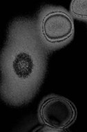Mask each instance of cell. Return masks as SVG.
<instances>
[{"label":"cell","instance_id":"5b68a950","mask_svg":"<svg viewBox=\"0 0 87 132\" xmlns=\"http://www.w3.org/2000/svg\"><path fill=\"white\" fill-rule=\"evenodd\" d=\"M32 132H67L65 129H57L49 127L48 126L42 125L35 128Z\"/></svg>","mask_w":87,"mask_h":132},{"label":"cell","instance_id":"3957f363","mask_svg":"<svg viewBox=\"0 0 87 132\" xmlns=\"http://www.w3.org/2000/svg\"><path fill=\"white\" fill-rule=\"evenodd\" d=\"M38 117L44 125L57 129H66L75 120L77 110L73 103L67 98L50 95L40 102Z\"/></svg>","mask_w":87,"mask_h":132},{"label":"cell","instance_id":"7a4b0ae2","mask_svg":"<svg viewBox=\"0 0 87 132\" xmlns=\"http://www.w3.org/2000/svg\"><path fill=\"white\" fill-rule=\"evenodd\" d=\"M34 20L39 39L50 54L67 45L73 38V17L64 7L44 5Z\"/></svg>","mask_w":87,"mask_h":132},{"label":"cell","instance_id":"277c9868","mask_svg":"<svg viewBox=\"0 0 87 132\" xmlns=\"http://www.w3.org/2000/svg\"><path fill=\"white\" fill-rule=\"evenodd\" d=\"M70 13L73 18L87 23V0H73Z\"/></svg>","mask_w":87,"mask_h":132},{"label":"cell","instance_id":"6da1fadb","mask_svg":"<svg viewBox=\"0 0 87 132\" xmlns=\"http://www.w3.org/2000/svg\"><path fill=\"white\" fill-rule=\"evenodd\" d=\"M49 54L37 34L34 18L19 17L10 22L0 60L4 102L18 107L32 100L45 78Z\"/></svg>","mask_w":87,"mask_h":132}]
</instances>
